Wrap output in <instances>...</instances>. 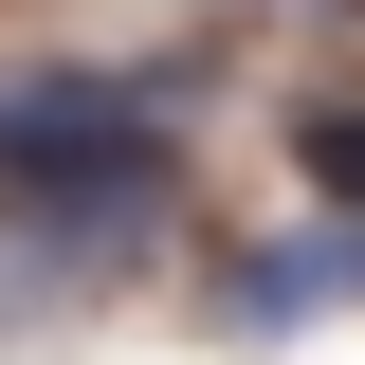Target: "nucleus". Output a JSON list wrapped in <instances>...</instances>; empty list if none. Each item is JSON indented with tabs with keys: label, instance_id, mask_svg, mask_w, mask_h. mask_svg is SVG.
<instances>
[{
	"label": "nucleus",
	"instance_id": "f257e3e1",
	"mask_svg": "<svg viewBox=\"0 0 365 365\" xmlns=\"http://www.w3.org/2000/svg\"><path fill=\"white\" fill-rule=\"evenodd\" d=\"M329 311H365V237L347 220H274V237H237V256H201V329H220V347H292V329H329Z\"/></svg>",
	"mask_w": 365,
	"mask_h": 365
},
{
	"label": "nucleus",
	"instance_id": "20e7f679",
	"mask_svg": "<svg viewBox=\"0 0 365 365\" xmlns=\"http://www.w3.org/2000/svg\"><path fill=\"white\" fill-rule=\"evenodd\" d=\"M347 237H365V220H347Z\"/></svg>",
	"mask_w": 365,
	"mask_h": 365
},
{
	"label": "nucleus",
	"instance_id": "f03ea898",
	"mask_svg": "<svg viewBox=\"0 0 365 365\" xmlns=\"http://www.w3.org/2000/svg\"><path fill=\"white\" fill-rule=\"evenodd\" d=\"M292 182H311V220H365V110H311L292 128Z\"/></svg>",
	"mask_w": 365,
	"mask_h": 365
},
{
	"label": "nucleus",
	"instance_id": "7ed1b4c3",
	"mask_svg": "<svg viewBox=\"0 0 365 365\" xmlns=\"http://www.w3.org/2000/svg\"><path fill=\"white\" fill-rule=\"evenodd\" d=\"M311 19H347V0H311Z\"/></svg>",
	"mask_w": 365,
	"mask_h": 365
}]
</instances>
